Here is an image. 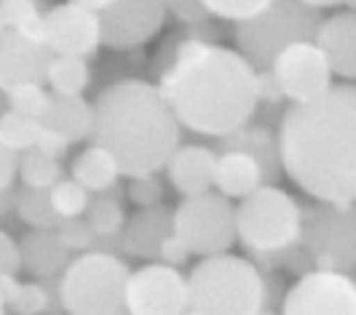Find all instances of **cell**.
I'll return each mask as SVG.
<instances>
[{"label": "cell", "instance_id": "cell-1", "mask_svg": "<svg viewBox=\"0 0 356 315\" xmlns=\"http://www.w3.org/2000/svg\"><path fill=\"white\" fill-rule=\"evenodd\" d=\"M156 86L179 126L217 139L247 128L260 105V72L238 51L204 35L179 37Z\"/></svg>", "mask_w": 356, "mask_h": 315}, {"label": "cell", "instance_id": "cell-2", "mask_svg": "<svg viewBox=\"0 0 356 315\" xmlns=\"http://www.w3.org/2000/svg\"><path fill=\"white\" fill-rule=\"evenodd\" d=\"M284 174L319 203H356V83H335L279 123Z\"/></svg>", "mask_w": 356, "mask_h": 315}, {"label": "cell", "instance_id": "cell-3", "mask_svg": "<svg viewBox=\"0 0 356 315\" xmlns=\"http://www.w3.org/2000/svg\"><path fill=\"white\" fill-rule=\"evenodd\" d=\"M91 144L105 147L129 179L156 176L179 147V121L156 83L126 78L97 94Z\"/></svg>", "mask_w": 356, "mask_h": 315}, {"label": "cell", "instance_id": "cell-4", "mask_svg": "<svg viewBox=\"0 0 356 315\" xmlns=\"http://www.w3.org/2000/svg\"><path fill=\"white\" fill-rule=\"evenodd\" d=\"M188 291L191 310L201 315H260L268 302V280L250 259L220 254L191 270Z\"/></svg>", "mask_w": 356, "mask_h": 315}, {"label": "cell", "instance_id": "cell-5", "mask_svg": "<svg viewBox=\"0 0 356 315\" xmlns=\"http://www.w3.org/2000/svg\"><path fill=\"white\" fill-rule=\"evenodd\" d=\"M236 235L254 257H284L300 246L303 206L286 190L266 185L236 206Z\"/></svg>", "mask_w": 356, "mask_h": 315}, {"label": "cell", "instance_id": "cell-6", "mask_svg": "<svg viewBox=\"0 0 356 315\" xmlns=\"http://www.w3.org/2000/svg\"><path fill=\"white\" fill-rule=\"evenodd\" d=\"M131 270L113 251L94 248L75 257L56 283L67 315H126V280Z\"/></svg>", "mask_w": 356, "mask_h": 315}, {"label": "cell", "instance_id": "cell-7", "mask_svg": "<svg viewBox=\"0 0 356 315\" xmlns=\"http://www.w3.org/2000/svg\"><path fill=\"white\" fill-rule=\"evenodd\" d=\"M321 8H324V3H284V0L276 3V0H270V8L263 17L233 27L238 53L257 72H268L273 59L284 49L316 37V30L324 19Z\"/></svg>", "mask_w": 356, "mask_h": 315}, {"label": "cell", "instance_id": "cell-8", "mask_svg": "<svg viewBox=\"0 0 356 315\" xmlns=\"http://www.w3.org/2000/svg\"><path fill=\"white\" fill-rule=\"evenodd\" d=\"M300 246L314 270H356V203H316L303 209Z\"/></svg>", "mask_w": 356, "mask_h": 315}, {"label": "cell", "instance_id": "cell-9", "mask_svg": "<svg viewBox=\"0 0 356 315\" xmlns=\"http://www.w3.org/2000/svg\"><path fill=\"white\" fill-rule=\"evenodd\" d=\"M175 235L188 246L191 254L204 259L228 254L236 235V209L220 193L185 198L175 209Z\"/></svg>", "mask_w": 356, "mask_h": 315}, {"label": "cell", "instance_id": "cell-10", "mask_svg": "<svg viewBox=\"0 0 356 315\" xmlns=\"http://www.w3.org/2000/svg\"><path fill=\"white\" fill-rule=\"evenodd\" d=\"M43 46L54 56H91L102 46L97 0H72L43 11Z\"/></svg>", "mask_w": 356, "mask_h": 315}, {"label": "cell", "instance_id": "cell-11", "mask_svg": "<svg viewBox=\"0 0 356 315\" xmlns=\"http://www.w3.org/2000/svg\"><path fill=\"white\" fill-rule=\"evenodd\" d=\"M191 310L188 275L169 264H145L126 280L129 315H182Z\"/></svg>", "mask_w": 356, "mask_h": 315}, {"label": "cell", "instance_id": "cell-12", "mask_svg": "<svg viewBox=\"0 0 356 315\" xmlns=\"http://www.w3.org/2000/svg\"><path fill=\"white\" fill-rule=\"evenodd\" d=\"M270 75L276 80V86L282 91V96L289 99L292 105H308L324 96L332 83V67L327 62V56L314 40L295 43L279 53L270 65Z\"/></svg>", "mask_w": 356, "mask_h": 315}, {"label": "cell", "instance_id": "cell-13", "mask_svg": "<svg viewBox=\"0 0 356 315\" xmlns=\"http://www.w3.org/2000/svg\"><path fill=\"white\" fill-rule=\"evenodd\" d=\"M102 43L115 51L140 49L159 35L166 22V3L161 0H97Z\"/></svg>", "mask_w": 356, "mask_h": 315}, {"label": "cell", "instance_id": "cell-14", "mask_svg": "<svg viewBox=\"0 0 356 315\" xmlns=\"http://www.w3.org/2000/svg\"><path fill=\"white\" fill-rule=\"evenodd\" d=\"M282 315H356V280L348 273H303L284 294Z\"/></svg>", "mask_w": 356, "mask_h": 315}, {"label": "cell", "instance_id": "cell-15", "mask_svg": "<svg viewBox=\"0 0 356 315\" xmlns=\"http://www.w3.org/2000/svg\"><path fill=\"white\" fill-rule=\"evenodd\" d=\"M54 53L19 33H0V94L8 96L19 88L43 86Z\"/></svg>", "mask_w": 356, "mask_h": 315}, {"label": "cell", "instance_id": "cell-16", "mask_svg": "<svg viewBox=\"0 0 356 315\" xmlns=\"http://www.w3.org/2000/svg\"><path fill=\"white\" fill-rule=\"evenodd\" d=\"M314 43L327 56L332 75L343 80H356V8H346L324 17Z\"/></svg>", "mask_w": 356, "mask_h": 315}, {"label": "cell", "instance_id": "cell-17", "mask_svg": "<svg viewBox=\"0 0 356 315\" xmlns=\"http://www.w3.org/2000/svg\"><path fill=\"white\" fill-rule=\"evenodd\" d=\"M214 169H217V153L204 144H179L177 153L166 163L172 187L185 198L212 193Z\"/></svg>", "mask_w": 356, "mask_h": 315}, {"label": "cell", "instance_id": "cell-18", "mask_svg": "<svg viewBox=\"0 0 356 315\" xmlns=\"http://www.w3.org/2000/svg\"><path fill=\"white\" fill-rule=\"evenodd\" d=\"M175 235V211L153 206V209L137 211L121 230L118 246L126 254L140 259H156L163 241Z\"/></svg>", "mask_w": 356, "mask_h": 315}, {"label": "cell", "instance_id": "cell-19", "mask_svg": "<svg viewBox=\"0 0 356 315\" xmlns=\"http://www.w3.org/2000/svg\"><path fill=\"white\" fill-rule=\"evenodd\" d=\"M268 185V176L263 166L250 155V153H238V150H225L222 155H217V169H214V190L222 198H250L260 187Z\"/></svg>", "mask_w": 356, "mask_h": 315}, {"label": "cell", "instance_id": "cell-20", "mask_svg": "<svg viewBox=\"0 0 356 315\" xmlns=\"http://www.w3.org/2000/svg\"><path fill=\"white\" fill-rule=\"evenodd\" d=\"M22 267L35 278H62V273L70 264V251L62 246L56 230H30L19 241Z\"/></svg>", "mask_w": 356, "mask_h": 315}, {"label": "cell", "instance_id": "cell-21", "mask_svg": "<svg viewBox=\"0 0 356 315\" xmlns=\"http://www.w3.org/2000/svg\"><path fill=\"white\" fill-rule=\"evenodd\" d=\"M54 134H59L67 144L83 142L94 128V107L83 96H56L51 94V110L40 123Z\"/></svg>", "mask_w": 356, "mask_h": 315}, {"label": "cell", "instance_id": "cell-22", "mask_svg": "<svg viewBox=\"0 0 356 315\" xmlns=\"http://www.w3.org/2000/svg\"><path fill=\"white\" fill-rule=\"evenodd\" d=\"M72 176L86 193H97L105 195L107 190L115 187L118 176H121V169H118V160L107 153L105 147H97V144H89L83 147L70 166Z\"/></svg>", "mask_w": 356, "mask_h": 315}, {"label": "cell", "instance_id": "cell-23", "mask_svg": "<svg viewBox=\"0 0 356 315\" xmlns=\"http://www.w3.org/2000/svg\"><path fill=\"white\" fill-rule=\"evenodd\" d=\"M225 150H238V153H250L266 171L268 182L279 176L282 169V158H279V142L268 134L266 128H241L233 137L222 142ZM222 150V153H225Z\"/></svg>", "mask_w": 356, "mask_h": 315}, {"label": "cell", "instance_id": "cell-24", "mask_svg": "<svg viewBox=\"0 0 356 315\" xmlns=\"http://www.w3.org/2000/svg\"><path fill=\"white\" fill-rule=\"evenodd\" d=\"M0 297L14 315H43L49 310V291L40 283H19L17 275L0 278Z\"/></svg>", "mask_w": 356, "mask_h": 315}, {"label": "cell", "instance_id": "cell-25", "mask_svg": "<svg viewBox=\"0 0 356 315\" xmlns=\"http://www.w3.org/2000/svg\"><path fill=\"white\" fill-rule=\"evenodd\" d=\"M89 80L91 72L86 59H75V56H54L46 75V83L51 86V94L56 96H83Z\"/></svg>", "mask_w": 356, "mask_h": 315}, {"label": "cell", "instance_id": "cell-26", "mask_svg": "<svg viewBox=\"0 0 356 315\" xmlns=\"http://www.w3.org/2000/svg\"><path fill=\"white\" fill-rule=\"evenodd\" d=\"M14 209H17L19 219L27 222L33 230H56L62 222L51 209V198L49 190H30L22 187L14 195Z\"/></svg>", "mask_w": 356, "mask_h": 315}, {"label": "cell", "instance_id": "cell-27", "mask_svg": "<svg viewBox=\"0 0 356 315\" xmlns=\"http://www.w3.org/2000/svg\"><path fill=\"white\" fill-rule=\"evenodd\" d=\"M19 176L30 190H51L62 182V163L38 150H27L19 155Z\"/></svg>", "mask_w": 356, "mask_h": 315}, {"label": "cell", "instance_id": "cell-28", "mask_svg": "<svg viewBox=\"0 0 356 315\" xmlns=\"http://www.w3.org/2000/svg\"><path fill=\"white\" fill-rule=\"evenodd\" d=\"M40 131H43V126L38 121H30V118L17 115L11 110L0 112V142L17 155L27 153V150H35Z\"/></svg>", "mask_w": 356, "mask_h": 315}, {"label": "cell", "instance_id": "cell-29", "mask_svg": "<svg viewBox=\"0 0 356 315\" xmlns=\"http://www.w3.org/2000/svg\"><path fill=\"white\" fill-rule=\"evenodd\" d=\"M49 198H51V209L59 216V222L83 219L91 206L89 193L75 179H62L59 185H54L51 190H49Z\"/></svg>", "mask_w": 356, "mask_h": 315}, {"label": "cell", "instance_id": "cell-30", "mask_svg": "<svg viewBox=\"0 0 356 315\" xmlns=\"http://www.w3.org/2000/svg\"><path fill=\"white\" fill-rule=\"evenodd\" d=\"M83 219H86V225L94 230L97 238H115V235H121V230H124V225H126L121 203H118L115 198H110L107 193L91 201V206Z\"/></svg>", "mask_w": 356, "mask_h": 315}, {"label": "cell", "instance_id": "cell-31", "mask_svg": "<svg viewBox=\"0 0 356 315\" xmlns=\"http://www.w3.org/2000/svg\"><path fill=\"white\" fill-rule=\"evenodd\" d=\"M204 6L209 17L233 22V24H247L266 14L270 8V0H204Z\"/></svg>", "mask_w": 356, "mask_h": 315}, {"label": "cell", "instance_id": "cell-32", "mask_svg": "<svg viewBox=\"0 0 356 315\" xmlns=\"http://www.w3.org/2000/svg\"><path fill=\"white\" fill-rule=\"evenodd\" d=\"M6 99H8V110H11V112L24 115V118L38 121V123H43V118H46L49 110H51V91H46L43 86L19 88L14 94H8Z\"/></svg>", "mask_w": 356, "mask_h": 315}, {"label": "cell", "instance_id": "cell-33", "mask_svg": "<svg viewBox=\"0 0 356 315\" xmlns=\"http://www.w3.org/2000/svg\"><path fill=\"white\" fill-rule=\"evenodd\" d=\"M40 14L43 6L35 0H0V33H17Z\"/></svg>", "mask_w": 356, "mask_h": 315}, {"label": "cell", "instance_id": "cell-34", "mask_svg": "<svg viewBox=\"0 0 356 315\" xmlns=\"http://www.w3.org/2000/svg\"><path fill=\"white\" fill-rule=\"evenodd\" d=\"M56 235H59V241L62 246L67 248V251H94V241H97V235H94V230L86 225V219H70V222H62L59 228H56Z\"/></svg>", "mask_w": 356, "mask_h": 315}, {"label": "cell", "instance_id": "cell-35", "mask_svg": "<svg viewBox=\"0 0 356 315\" xmlns=\"http://www.w3.org/2000/svg\"><path fill=\"white\" fill-rule=\"evenodd\" d=\"M161 198H163V187L156 176H140V179H131L129 185V201L137 203L140 209H153L159 206Z\"/></svg>", "mask_w": 356, "mask_h": 315}, {"label": "cell", "instance_id": "cell-36", "mask_svg": "<svg viewBox=\"0 0 356 315\" xmlns=\"http://www.w3.org/2000/svg\"><path fill=\"white\" fill-rule=\"evenodd\" d=\"M22 267V257H19V244L0 230V278L3 275H17Z\"/></svg>", "mask_w": 356, "mask_h": 315}, {"label": "cell", "instance_id": "cell-37", "mask_svg": "<svg viewBox=\"0 0 356 315\" xmlns=\"http://www.w3.org/2000/svg\"><path fill=\"white\" fill-rule=\"evenodd\" d=\"M169 14H175V19L185 22V24H204L209 19V11L204 6V0H185V3H166Z\"/></svg>", "mask_w": 356, "mask_h": 315}, {"label": "cell", "instance_id": "cell-38", "mask_svg": "<svg viewBox=\"0 0 356 315\" xmlns=\"http://www.w3.org/2000/svg\"><path fill=\"white\" fill-rule=\"evenodd\" d=\"M188 257H191V251H188V246L182 244L177 235H169L159 251L161 264H169V267H177V270L188 262Z\"/></svg>", "mask_w": 356, "mask_h": 315}, {"label": "cell", "instance_id": "cell-39", "mask_svg": "<svg viewBox=\"0 0 356 315\" xmlns=\"http://www.w3.org/2000/svg\"><path fill=\"white\" fill-rule=\"evenodd\" d=\"M19 174V155L0 142V193H8Z\"/></svg>", "mask_w": 356, "mask_h": 315}, {"label": "cell", "instance_id": "cell-40", "mask_svg": "<svg viewBox=\"0 0 356 315\" xmlns=\"http://www.w3.org/2000/svg\"><path fill=\"white\" fill-rule=\"evenodd\" d=\"M67 147H70V144L62 139L59 134L49 131V128H43V131H40V139H38V144H35L38 153L54 158V160H62V158L67 155Z\"/></svg>", "mask_w": 356, "mask_h": 315}, {"label": "cell", "instance_id": "cell-41", "mask_svg": "<svg viewBox=\"0 0 356 315\" xmlns=\"http://www.w3.org/2000/svg\"><path fill=\"white\" fill-rule=\"evenodd\" d=\"M0 315H8V307H6V302H3V297H0Z\"/></svg>", "mask_w": 356, "mask_h": 315}, {"label": "cell", "instance_id": "cell-42", "mask_svg": "<svg viewBox=\"0 0 356 315\" xmlns=\"http://www.w3.org/2000/svg\"><path fill=\"white\" fill-rule=\"evenodd\" d=\"M260 315H282V313H273V310H263Z\"/></svg>", "mask_w": 356, "mask_h": 315}, {"label": "cell", "instance_id": "cell-43", "mask_svg": "<svg viewBox=\"0 0 356 315\" xmlns=\"http://www.w3.org/2000/svg\"><path fill=\"white\" fill-rule=\"evenodd\" d=\"M182 315H201V313H196V310H188V313H182Z\"/></svg>", "mask_w": 356, "mask_h": 315}, {"label": "cell", "instance_id": "cell-44", "mask_svg": "<svg viewBox=\"0 0 356 315\" xmlns=\"http://www.w3.org/2000/svg\"><path fill=\"white\" fill-rule=\"evenodd\" d=\"M354 8H356V6H354Z\"/></svg>", "mask_w": 356, "mask_h": 315}]
</instances>
